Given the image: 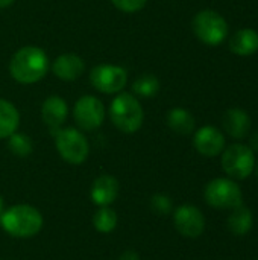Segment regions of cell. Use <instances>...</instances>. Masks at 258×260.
Here are the masks:
<instances>
[{
  "mask_svg": "<svg viewBox=\"0 0 258 260\" xmlns=\"http://www.w3.org/2000/svg\"><path fill=\"white\" fill-rule=\"evenodd\" d=\"M50 62L46 52L38 46L18 49L9 62V73L18 84L30 85L41 81L49 72Z\"/></svg>",
  "mask_w": 258,
  "mask_h": 260,
  "instance_id": "cell-1",
  "label": "cell"
},
{
  "mask_svg": "<svg viewBox=\"0 0 258 260\" xmlns=\"http://www.w3.org/2000/svg\"><path fill=\"white\" fill-rule=\"evenodd\" d=\"M0 225L12 238L29 239L41 232L44 219L40 210L33 206L17 204L2 212Z\"/></svg>",
  "mask_w": 258,
  "mask_h": 260,
  "instance_id": "cell-2",
  "label": "cell"
},
{
  "mask_svg": "<svg viewBox=\"0 0 258 260\" xmlns=\"http://www.w3.org/2000/svg\"><path fill=\"white\" fill-rule=\"evenodd\" d=\"M109 117L119 131L123 134H134L143 125L144 111L134 94L120 91L109 105Z\"/></svg>",
  "mask_w": 258,
  "mask_h": 260,
  "instance_id": "cell-3",
  "label": "cell"
},
{
  "mask_svg": "<svg viewBox=\"0 0 258 260\" xmlns=\"http://www.w3.org/2000/svg\"><path fill=\"white\" fill-rule=\"evenodd\" d=\"M204 198L210 207L220 210H233L243 204V192L233 178H214L204 190Z\"/></svg>",
  "mask_w": 258,
  "mask_h": 260,
  "instance_id": "cell-4",
  "label": "cell"
},
{
  "mask_svg": "<svg viewBox=\"0 0 258 260\" xmlns=\"http://www.w3.org/2000/svg\"><path fill=\"white\" fill-rule=\"evenodd\" d=\"M255 154L248 145L234 143L222 151V169L233 180H246L251 177L255 169Z\"/></svg>",
  "mask_w": 258,
  "mask_h": 260,
  "instance_id": "cell-5",
  "label": "cell"
},
{
  "mask_svg": "<svg viewBox=\"0 0 258 260\" xmlns=\"http://www.w3.org/2000/svg\"><path fill=\"white\" fill-rule=\"evenodd\" d=\"M192 27L198 40L207 46H219L228 35L227 20L214 9L199 11L193 18Z\"/></svg>",
  "mask_w": 258,
  "mask_h": 260,
  "instance_id": "cell-6",
  "label": "cell"
},
{
  "mask_svg": "<svg viewBox=\"0 0 258 260\" xmlns=\"http://www.w3.org/2000/svg\"><path fill=\"white\" fill-rule=\"evenodd\" d=\"M55 146L59 157L70 165H82L90 154L87 137L76 128H61L55 134Z\"/></svg>",
  "mask_w": 258,
  "mask_h": 260,
  "instance_id": "cell-7",
  "label": "cell"
},
{
  "mask_svg": "<svg viewBox=\"0 0 258 260\" xmlns=\"http://www.w3.org/2000/svg\"><path fill=\"white\" fill-rule=\"evenodd\" d=\"M90 82L100 93L116 94L125 88V85L128 82V73L120 66L99 64V66L91 69Z\"/></svg>",
  "mask_w": 258,
  "mask_h": 260,
  "instance_id": "cell-8",
  "label": "cell"
},
{
  "mask_svg": "<svg viewBox=\"0 0 258 260\" xmlns=\"http://www.w3.org/2000/svg\"><path fill=\"white\" fill-rule=\"evenodd\" d=\"M73 117L82 131H94L100 128L105 120V107L96 96L87 94L76 101Z\"/></svg>",
  "mask_w": 258,
  "mask_h": 260,
  "instance_id": "cell-9",
  "label": "cell"
},
{
  "mask_svg": "<svg viewBox=\"0 0 258 260\" xmlns=\"http://www.w3.org/2000/svg\"><path fill=\"white\" fill-rule=\"evenodd\" d=\"M173 224L178 233L189 239H198L205 232V216L192 204H182L173 210Z\"/></svg>",
  "mask_w": 258,
  "mask_h": 260,
  "instance_id": "cell-10",
  "label": "cell"
},
{
  "mask_svg": "<svg viewBox=\"0 0 258 260\" xmlns=\"http://www.w3.org/2000/svg\"><path fill=\"white\" fill-rule=\"evenodd\" d=\"M193 146L204 157H217L225 149V136L219 128L205 125L195 133Z\"/></svg>",
  "mask_w": 258,
  "mask_h": 260,
  "instance_id": "cell-11",
  "label": "cell"
},
{
  "mask_svg": "<svg viewBox=\"0 0 258 260\" xmlns=\"http://www.w3.org/2000/svg\"><path fill=\"white\" fill-rule=\"evenodd\" d=\"M120 184L116 177L102 174L99 175L90 189V198L97 207H109L119 197Z\"/></svg>",
  "mask_w": 258,
  "mask_h": 260,
  "instance_id": "cell-12",
  "label": "cell"
},
{
  "mask_svg": "<svg viewBox=\"0 0 258 260\" xmlns=\"http://www.w3.org/2000/svg\"><path fill=\"white\" fill-rule=\"evenodd\" d=\"M67 114H68V107L62 98L53 94V96H49L43 102L41 117H43L44 125L49 128V131L52 134H55L58 129H61V126L64 125V122L67 119Z\"/></svg>",
  "mask_w": 258,
  "mask_h": 260,
  "instance_id": "cell-13",
  "label": "cell"
},
{
  "mask_svg": "<svg viewBox=\"0 0 258 260\" xmlns=\"http://www.w3.org/2000/svg\"><path fill=\"white\" fill-rule=\"evenodd\" d=\"M85 72V62L79 55L62 53L52 62V73L61 81H75Z\"/></svg>",
  "mask_w": 258,
  "mask_h": 260,
  "instance_id": "cell-14",
  "label": "cell"
},
{
  "mask_svg": "<svg viewBox=\"0 0 258 260\" xmlns=\"http://www.w3.org/2000/svg\"><path fill=\"white\" fill-rule=\"evenodd\" d=\"M222 126L233 139H245L251 129V117L242 108H230L222 117Z\"/></svg>",
  "mask_w": 258,
  "mask_h": 260,
  "instance_id": "cell-15",
  "label": "cell"
},
{
  "mask_svg": "<svg viewBox=\"0 0 258 260\" xmlns=\"http://www.w3.org/2000/svg\"><path fill=\"white\" fill-rule=\"evenodd\" d=\"M230 50L239 56H249L258 50V32L245 27L237 30L230 40Z\"/></svg>",
  "mask_w": 258,
  "mask_h": 260,
  "instance_id": "cell-16",
  "label": "cell"
},
{
  "mask_svg": "<svg viewBox=\"0 0 258 260\" xmlns=\"http://www.w3.org/2000/svg\"><path fill=\"white\" fill-rule=\"evenodd\" d=\"M227 227L234 236H246L254 227L252 212L248 207H245L243 204L233 209L227 219Z\"/></svg>",
  "mask_w": 258,
  "mask_h": 260,
  "instance_id": "cell-17",
  "label": "cell"
},
{
  "mask_svg": "<svg viewBox=\"0 0 258 260\" xmlns=\"http://www.w3.org/2000/svg\"><path fill=\"white\" fill-rule=\"evenodd\" d=\"M166 122H167V126L179 136H189L195 131L193 114L189 110L181 108V107L172 108L166 116Z\"/></svg>",
  "mask_w": 258,
  "mask_h": 260,
  "instance_id": "cell-18",
  "label": "cell"
},
{
  "mask_svg": "<svg viewBox=\"0 0 258 260\" xmlns=\"http://www.w3.org/2000/svg\"><path fill=\"white\" fill-rule=\"evenodd\" d=\"M20 125V113L14 104L0 99V140L12 136Z\"/></svg>",
  "mask_w": 258,
  "mask_h": 260,
  "instance_id": "cell-19",
  "label": "cell"
},
{
  "mask_svg": "<svg viewBox=\"0 0 258 260\" xmlns=\"http://www.w3.org/2000/svg\"><path fill=\"white\" fill-rule=\"evenodd\" d=\"M117 222H119L117 213L111 207H99V210L93 216V225L96 232L103 233V235L114 232L117 227Z\"/></svg>",
  "mask_w": 258,
  "mask_h": 260,
  "instance_id": "cell-20",
  "label": "cell"
},
{
  "mask_svg": "<svg viewBox=\"0 0 258 260\" xmlns=\"http://www.w3.org/2000/svg\"><path fill=\"white\" fill-rule=\"evenodd\" d=\"M160 91V81L152 73L138 76L132 84V93L138 98H154Z\"/></svg>",
  "mask_w": 258,
  "mask_h": 260,
  "instance_id": "cell-21",
  "label": "cell"
},
{
  "mask_svg": "<svg viewBox=\"0 0 258 260\" xmlns=\"http://www.w3.org/2000/svg\"><path fill=\"white\" fill-rule=\"evenodd\" d=\"M8 149L20 157V158H24V157H29L33 151V143L30 140L29 136L23 134V133H14L12 136L8 137Z\"/></svg>",
  "mask_w": 258,
  "mask_h": 260,
  "instance_id": "cell-22",
  "label": "cell"
},
{
  "mask_svg": "<svg viewBox=\"0 0 258 260\" xmlns=\"http://www.w3.org/2000/svg\"><path fill=\"white\" fill-rule=\"evenodd\" d=\"M149 206H151V210L158 216H167L173 212V201L170 197L164 193H155L151 198Z\"/></svg>",
  "mask_w": 258,
  "mask_h": 260,
  "instance_id": "cell-23",
  "label": "cell"
},
{
  "mask_svg": "<svg viewBox=\"0 0 258 260\" xmlns=\"http://www.w3.org/2000/svg\"><path fill=\"white\" fill-rule=\"evenodd\" d=\"M111 3L122 12L134 14L141 11L146 6L148 0H111Z\"/></svg>",
  "mask_w": 258,
  "mask_h": 260,
  "instance_id": "cell-24",
  "label": "cell"
},
{
  "mask_svg": "<svg viewBox=\"0 0 258 260\" xmlns=\"http://www.w3.org/2000/svg\"><path fill=\"white\" fill-rule=\"evenodd\" d=\"M119 260H140V256H138V253H137V251H134V250H128V251H125V253H122V254H120Z\"/></svg>",
  "mask_w": 258,
  "mask_h": 260,
  "instance_id": "cell-25",
  "label": "cell"
},
{
  "mask_svg": "<svg viewBox=\"0 0 258 260\" xmlns=\"http://www.w3.org/2000/svg\"><path fill=\"white\" fill-rule=\"evenodd\" d=\"M12 3H14V0H0V9L8 8V6H11Z\"/></svg>",
  "mask_w": 258,
  "mask_h": 260,
  "instance_id": "cell-26",
  "label": "cell"
},
{
  "mask_svg": "<svg viewBox=\"0 0 258 260\" xmlns=\"http://www.w3.org/2000/svg\"><path fill=\"white\" fill-rule=\"evenodd\" d=\"M2 212H3V198L0 195V215H2Z\"/></svg>",
  "mask_w": 258,
  "mask_h": 260,
  "instance_id": "cell-27",
  "label": "cell"
},
{
  "mask_svg": "<svg viewBox=\"0 0 258 260\" xmlns=\"http://www.w3.org/2000/svg\"><path fill=\"white\" fill-rule=\"evenodd\" d=\"M254 171H255V174H257V178H258V161L255 163V169H254Z\"/></svg>",
  "mask_w": 258,
  "mask_h": 260,
  "instance_id": "cell-28",
  "label": "cell"
}]
</instances>
